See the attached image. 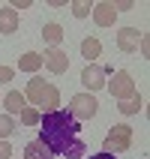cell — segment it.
<instances>
[{
	"label": "cell",
	"mask_w": 150,
	"mask_h": 159,
	"mask_svg": "<svg viewBox=\"0 0 150 159\" xmlns=\"http://www.w3.org/2000/svg\"><path fill=\"white\" fill-rule=\"evenodd\" d=\"M42 132H39V141L51 150V156H63V159H81L87 153V144L81 138V123L66 111V108H57V111H48L42 114Z\"/></svg>",
	"instance_id": "6da1fadb"
},
{
	"label": "cell",
	"mask_w": 150,
	"mask_h": 159,
	"mask_svg": "<svg viewBox=\"0 0 150 159\" xmlns=\"http://www.w3.org/2000/svg\"><path fill=\"white\" fill-rule=\"evenodd\" d=\"M24 99L30 102V108L39 111V114H48V111H57V108H60V90L54 87L51 81L39 78V75H33V78L27 81Z\"/></svg>",
	"instance_id": "7a4b0ae2"
},
{
	"label": "cell",
	"mask_w": 150,
	"mask_h": 159,
	"mask_svg": "<svg viewBox=\"0 0 150 159\" xmlns=\"http://www.w3.org/2000/svg\"><path fill=\"white\" fill-rule=\"evenodd\" d=\"M105 153H123L132 147V126L129 123H114L105 135Z\"/></svg>",
	"instance_id": "3957f363"
},
{
	"label": "cell",
	"mask_w": 150,
	"mask_h": 159,
	"mask_svg": "<svg viewBox=\"0 0 150 159\" xmlns=\"http://www.w3.org/2000/svg\"><path fill=\"white\" fill-rule=\"evenodd\" d=\"M105 87H108V93H111L117 102H120V99L135 96V81H132V75L123 72V69H114V72H111L108 81H105Z\"/></svg>",
	"instance_id": "277c9868"
},
{
	"label": "cell",
	"mask_w": 150,
	"mask_h": 159,
	"mask_svg": "<svg viewBox=\"0 0 150 159\" xmlns=\"http://www.w3.org/2000/svg\"><path fill=\"white\" fill-rule=\"evenodd\" d=\"M75 120H90V117H96V111H99V102H96V96L93 93H78V96H72L69 99V108H66Z\"/></svg>",
	"instance_id": "5b68a950"
},
{
	"label": "cell",
	"mask_w": 150,
	"mask_h": 159,
	"mask_svg": "<svg viewBox=\"0 0 150 159\" xmlns=\"http://www.w3.org/2000/svg\"><path fill=\"white\" fill-rule=\"evenodd\" d=\"M111 66H96V63H87L84 66V72H81V84L87 87V93H96V90H102L105 87V81H108V75H111Z\"/></svg>",
	"instance_id": "8992f818"
},
{
	"label": "cell",
	"mask_w": 150,
	"mask_h": 159,
	"mask_svg": "<svg viewBox=\"0 0 150 159\" xmlns=\"http://www.w3.org/2000/svg\"><path fill=\"white\" fill-rule=\"evenodd\" d=\"M42 63L48 66V72L63 75V72L69 69V54L63 51V48H45L42 51Z\"/></svg>",
	"instance_id": "52a82bcc"
},
{
	"label": "cell",
	"mask_w": 150,
	"mask_h": 159,
	"mask_svg": "<svg viewBox=\"0 0 150 159\" xmlns=\"http://www.w3.org/2000/svg\"><path fill=\"white\" fill-rule=\"evenodd\" d=\"M138 42H141L138 27H120V30H117V48H120L123 54L138 51Z\"/></svg>",
	"instance_id": "ba28073f"
},
{
	"label": "cell",
	"mask_w": 150,
	"mask_h": 159,
	"mask_svg": "<svg viewBox=\"0 0 150 159\" xmlns=\"http://www.w3.org/2000/svg\"><path fill=\"white\" fill-rule=\"evenodd\" d=\"M93 21H96L99 27H111V24H117V12H114V6H111V3H96V6H93Z\"/></svg>",
	"instance_id": "9c48e42d"
},
{
	"label": "cell",
	"mask_w": 150,
	"mask_h": 159,
	"mask_svg": "<svg viewBox=\"0 0 150 159\" xmlns=\"http://www.w3.org/2000/svg\"><path fill=\"white\" fill-rule=\"evenodd\" d=\"M0 102H3V108H6V114H21V111H24L27 108V99H24V93H18V90H9L6 96L0 99Z\"/></svg>",
	"instance_id": "30bf717a"
},
{
	"label": "cell",
	"mask_w": 150,
	"mask_h": 159,
	"mask_svg": "<svg viewBox=\"0 0 150 159\" xmlns=\"http://www.w3.org/2000/svg\"><path fill=\"white\" fill-rule=\"evenodd\" d=\"M18 24H21V18H18L15 9H9V6L0 9V33H6V36H9V33H15Z\"/></svg>",
	"instance_id": "8fae6325"
},
{
	"label": "cell",
	"mask_w": 150,
	"mask_h": 159,
	"mask_svg": "<svg viewBox=\"0 0 150 159\" xmlns=\"http://www.w3.org/2000/svg\"><path fill=\"white\" fill-rule=\"evenodd\" d=\"M18 69H21V72H39V69H42V54L24 51L21 57H18Z\"/></svg>",
	"instance_id": "7c38bea8"
},
{
	"label": "cell",
	"mask_w": 150,
	"mask_h": 159,
	"mask_svg": "<svg viewBox=\"0 0 150 159\" xmlns=\"http://www.w3.org/2000/svg\"><path fill=\"white\" fill-rule=\"evenodd\" d=\"M42 39L51 48H57V45L63 42V27L57 24V21H48V24H42Z\"/></svg>",
	"instance_id": "4fadbf2b"
},
{
	"label": "cell",
	"mask_w": 150,
	"mask_h": 159,
	"mask_svg": "<svg viewBox=\"0 0 150 159\" xmlns=\"http://www.w3.org/2000/svg\"><path fill=\"white\" fill-rule=\"evenodd\" d=\"M24 159H54V156H51V150L36 138V141H27L24 144Z\"/></svg>",
	"instance_id": "5bb4252c"
},
{
	"label": "cell",
	"mask_w": 150,
	"mask_h": 159,
	"mask_svg": "<svg viewBox=\"0 0 150 159\" xmlns=\"http://www.w3.org/2000/svg\"><path fill=\"white\" fill-rule=\"evenodd\" d=\"M141 108H144V99L138 96V93H135V96H129V99H120V102H117V111H120L123 117H132V114H138Z\"/></svg>",
	"instance_id": "9a60e30c"
},
{
	"label": "cell",
	"mask_w": 150,
	"mask_h": 159,
	"mask_svg": "<svg viewBox=\"0 0 150 159\" xmlns=\"http://www.w3.org/2000/svg\"><path fill=\"white\" fill-rule=\"evenodd\" d=\"M99 51H102V42H99L96 36H87V39L81 42V54H84L87 60H96V57H99Z\"/></svg>",
	"instance_id": "2e32d148"
},
{
	"label": "cell",
	"mask_w": 150,
	"mask_h": 159,
	"mask_svg": "<svg viewBox=\"0 0 150 159\" xmlns=\"http://www.w3.org/2000/svg\"><path fill=\"white\" fill-rule=\"evenodd\" d=\"M18 129V120L12 114H0V141H6L9 135Z\"/></svg>",
	"instance_id": "e0dca14e"
},
{
	"label": "cell",
	"mask_w": 150,
	"mask_h": 159,
	"mask_svg": "<svg viewBox=\"0 0 150 159\" xmlns=\"http://www.w3.org/2000/svg\"><path fill=\"white\" fill-rule=\"evenodd\" d=\"M69 9H72V15H75V18H87L90 12H93V6H90L87 0H72Z\"/></svg>",
	"instance_id": "ac0fdd59"
},
{
	"label": "cell",
	"mask_w": 150,
	"mask_h": 159,
	"mask_svg": "<svg viewBox=\"0 0 150 159\" xmlns=\"http://www.w3.org/2000/svg\"><path fill=\"white\" fill-rule=\"evenodd\" d=\"M18 120H21V123H24V126H36V123H39V120H42V114H39L36 108H30V105H27L24 111L18 114Z\"/></svg>",
	"instance_id": "d6986e66"
},
{
	"label": "cell",
	"mask_w": 150,
	"mask_h": 159,
	"mask_svg": "<svg viewBox=\"0 0 150 159\" xmlns=\"http://www.w3.org/2000/svg\"><path fill=\"white\" fill-rule=\"evenodd\" d=\"M12 78H15V69H12V66H3V63H0V84H9Z\"/></svg>",
	"instance_id": "ffe728a7"
},
{
	"label": "cell",
	"mask_w": 150,
	"mask_h": 159,
	"mask_svg": "<svg viewBox=\"0 0 150 159\" xmlns=\"http://www.w3.org/2000/svg\"><path fill=\"white\" fill-rule=\"evenodd\" d=\"M111 6H114V12H129V9H132L135 3H132V0H114Z\"/></svg>",
	"instance_id": "44dd1931"
},
{
	"label": "cell",
	"mask_w": 150,
	"mask_h": 159,
	"mask_svg": "<svg viewBox=\"0 0 150 159\" xmlns=\"http://www.w3.org/2000/svg\"><path fill=\"white\" fill-rule=\"evenodd\" d=\"M0 159H12V144L9 141H0Z\"/></svg>",
	"instance_id": "7402d4cb"
},
{
	"label": "cell",
	"mask_w": 150,
	"mask_h": 159,
	"mask_svg": "<svg viewBox=\"0 0 150 159\" xmlns=\"http://www.w3.org/2000/svg\"><path fill=\"white\" fill-rule=\"evenodd\" d=\"M138 45H141V48H138V51H141V57H147V54H150V39H147L144 33H141V42H138Z\"/></svg>",
	"instance_id": "603a6c76"
},
{
	"label": "cell",
	"mask_w": 150,
	"mask_h": 159,
	"mask_svg": "<svg viewBox=\"0 0 150 159\" xmlns=\"http://www.w3.org/2000/svg\"><path fill=\"white\" fill-rule=\"evenodd\" d=\"M27 6H30V0H12V6H9V9H15V12H18V9H27Z\"/></svg>",
	"instance_id": "cb8c5ba5"
},
{
	"label": "cell",
	"mask_w": 150,
	"mask_h": 159,
	"mask_svg": "<svg viewBox=\"0 0 150 159\" xmlns=\"http://www.w3.org/2000/svg\"><path fill=\"white\" fill-rule=\"evenodd\" d=\"M90 159H117V156H114V153H105V150H102V153H93Z\"/></svg>",
	"instance_id": "d4e9b609"
},
{
	"label": "cell",
	"mask_w": 150,
	"mask_h": 159,
	"mask_svg": "<svg viewBox=\"0 0 150 159\" xmlns=\"http://www.w3.org/2000/svg\"><path fill=\"white\" fill-rule=\"evenodd\" d=\"M0 99H3V96H0Z\"/></svg>",
	"instance_id": "484cf974"
}]
</instances>
